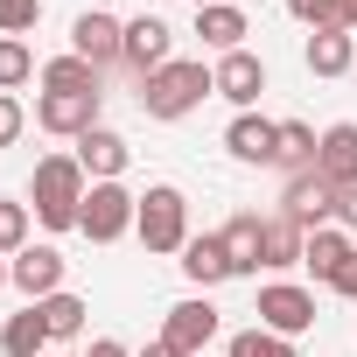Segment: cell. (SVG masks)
I'll return each instance as SVG.
<instances>
[{
  "mask_svg": "<svg viewBox=\"0 0 357 357\" xmlns=\"http://www.w3.org/2000/svg\"><path fill=\"white\" fill-rule=\"evenodd\" d=\"M98 105H105V91H43V98H36V126L84 140V133L98 126Z\"/></svg>",
  "mask_w": 357,
  "mask_h": 357,
  "instance_id": "obj_6",
  "label": "cell"
},
{
  "mask_svg": "<svg viewBox=\"0 0 357 357\" xmlns=\"http://www.w3.org/2000/svg\"><path fill=\"white\" fill-rule=\"evenodd\" d=\"M0 287H8V252H0Z\"/></svg>",
  "mask_w": 357,
  "mask_h": 357,
  "instance_id": "obj_37",
  "label": "cell"
},
{
  "mask_svg": "<svg viewBox=\"0 0 357 357\" xmlns=\"http://www.w3.org/2000/svg\"><path fill=\"white\" fill-rule=\"evenodd\" d=\"M315 175L329 190H357V119H336L315 147Z\"/></svg>",
  "mask_w": 357,
  "mask_h": 357,
  "instance_id": "obj_10",
  "label": "cell"
},
{
  "mask_svg": "<svg viewBox=\"0 0 357 357\" xmlns=\"http://www.w3.org/2000/svg\"><path fill=\"white\" fill-rule=\"evenodd\" d=\"M329 287H336V294H350V301H357V252H350V266H343V273H336V280H329Z\"/></svg>",
  "mask_w": 357,
  "mask_h": 357,
  "instance_id": "obj_33",
  "label": "cell"
},
{
  "mask_svg": "<svg viewBox=\"0 0 357 357\" xmlns=\"http://www.w3.org/2000/svg\"><path fill=\"white\" fill-rule=\"evenodd\" d=\"M56 336H50V315L29 301L22 315H8V329H0V350H8V357H43Z\"/></svg>",
  "mask_w": 357,
  "mask_h": 357,
  "instance_id": "obj_18",
  "label": "cell"
},
{
  "mask_svg": "<svg viewBox=\"0 0 357 357\" xmlns=\"http://www.w3.org/2000/svg\"><path fill=\"white\" fill-rule=\"evenodd\" d=\"M211 91H218V70H211V63L175 56V63H161L154 77H140V112H147V119H183V112H197Z\"/></svg>",
  "mask_w": 357,
  "mask_h": 357,
  "instance_id": "obj_2",
  "label": "cell"
},
{
  "mask_svg": "<svg viewBox=\"0 0 357 357\" xmlns=\"http://www.w3.org/2000/svg\"><path fill=\"white\" fill-rule=\"evenodd\" d=\"M183 273H190L197 287H218V280H231L225 238H190V245H183Z\"/></svg>",
  "mask_w": 357,
  "mask_h": 357,
  "instance_id": "obj_23",
  "label": "cell"
},
{
  "mask_svg": "<svg viewBox=\"0 0 357 357\" xmlns=\"http://www.w3.org/2000/svg\"><path fill=\"white\" fill-rule=\"evenodd\" d=\"M70 50L84 56V63H98V70H112V63H126V22H112V15H77L70 22Z\"/></svg>",
  "mask_w": 357,
  "mask_h": 357,
  "instance_id": "obj_7",
  "label": "cell"
},
{
  "mask_svg": "<svg viewBox=\"0 0 357 357\" xmlns=\"http://www.w3.org/2000/svg\"><path fill=\"white\" fill-rule=\"evenodd\" d=\"M133 218H140V197H133V190L91 183V197H84V211H77V231H84L91 245H112V238L133 231Z\"/></svg>",
  "mask_w": 357,
  "mask_h": 357,
  "instance_id": "obj_4",
  "label": "cell"
},
{
  "mask_svg": "<svg viewBox=\"0 0 357 357\" xmlns=\"http://www.w3.org/2000/svg\"><path fill=\"white\" fill-rule=\"evenodd\" d=\"M301 252H308V231L287 211H273L266 231H259V266H301Z\"/></svg>",
  "mask_w": 357,
  "mask_h": 357,
  "instance_id": "obj_16",
  "label": "cell"
},
{
  "mask_svg": "<svg viewBox=\"0 0 357 357\" xmlns=\"http://www.w3.org/2000/svg\"><path fill=\"white\" fill-rule=\"evenodd\" d=\"M211 336H218V308H211V301H175L168 322H161V343H175L183 357H204Z\"/></svg>",
  "mask_w": 357,
  "mask_h": 357,
  "instance_id": "obj_11",
  "label": "cell"
},
{
  "mask_svg": "<svg viewBox=\"0 0 357 357\" xmlns=\"http://www.w3.org/2000/svg\"><path fill=\"white\" fill-rule=\"evenodd\" d=\"M336 225L357 231V190H336Z\"/></svg>",
  "mask_w": 357,
  "mask_h": 357,
  "instance_id": "obj_32",
  "label": "cell"
},
{
  "mask_svg": "<svg viewBox=\"0 0 357 357\" xmlns=\"http://www.w3.org/2000/svg\"><path fill=\"white\" fill-rule=\"evenodd\" d=\"M22 126H29L22 98H15V91H0V147H15V140H22Z\"/></svg>",
  "mask_w": 357,
  "mask_h": 357,
  "instance_id": "obj_31",
  "label": "cell"
},
{
  "mask_svg": "<svg viewBox=\"0 0 357 357\" xmlns=\"http://www.w3.org/2000/svg\"><path fill=\"white\" fill-rule=\"evenodd\" d=\"M168 43H175V29H168V22H154V15H140V22H126V70H140V77H154L161 63H175V56H168Z\"/></svg>",
  "mask_w": 357,
  "mask_h": 357,
  "instance_id": "obj_12",
  "label": "cell"
},
{
  "mask_svg": "<svg viewBox=\"0 0 357 357\" xmlns=\"http://www.w3.org/2000/svg\"><path fill=\"white\" fill-rule=\"evenodd\" d=\"M29 245V204H0V252Z\"/></svg>",
  "mask_w": 357,
  "mask_h": 357,
  "instance_id": "obj_29",
  "label": "cell"
},
{
  "mask_svg": "<svg viewBox=\"0 0 357 357\" xmlns=\"http://www.w3.org/2000/svg\"><path fill=\"white\" fill-rule=\"evenodd\" d=\"M350 63H357L350 29H315V36H308V70H315V77H343Z\"/></svg>",
  "mask_w": 357,
  "mask_h": 357,
  "instance_id": "obj_20",
  "label": "cell"
},
{
  "mask_svg": "<svg viewBox=\"0 0 357 357\" xmlns=\"http://www.w3.org/2000/svg\"><path fill=\"white\" fill-rule=\"evenodd\" d=\"M8 280H15L29 301H50V294H63V252H56V245H22V252L8 259Z\"/></svg>",
  "mask_w": 357,
  "mask_h": 357,
  "instance_id": "obj_8",
  "label": "cell"
},
{
  "mask_svg": "<svg viewBox=\"0 0 357 357\" xmlns=\"http://www.w3.org/2000/svg\"><path fill=\"white\" fill-rule=\"evenodd\" d=\"M259 231H266V218H252V211H238L218 238H225V259H231V273H259Z\"/></svg>",
  "mask_w": 357,
  "mask_h": 357,
  "instance_id": "obj_22",
  "label": "cell"
},
{
  "mask_svg": "<svg viewBox=\"0 0 357 357\" xmlns=\"http://www.w3.org/2000/svg\"><path fill=\"white\" fill-rule=\"evenodd\" d=\"M197 36L218 50V56H231V50H245V36H252V22L231 8V0H225V8H197Z\"/></svg>",
  "mask_w": 357,
  "mask_h": 357,
  "instance_id": "obj_19",
  "label": "cell"
},
{
  "mask_svg": "<svg viewBox=\"0 0 357 357\" xmlns=\"http://www.w3.org/2000/svg\"><path fill=\"white\" fill-rule=\"evenodd\" d=\"M133 231H140L147 252H183V245H190V197L175 190V183H154V190L140 197Z\"/></svg>",
  "mask_w": 357,
  "mask_h": 357,
  "instance_id": "obj_3",
  "label": "cell"
},
{
  "mask_svg": "<svg viewBox=\"0 0 357 357\" xmlns=\"http://www.w3.org/2000/svg\"><path fill=\"white\" fill-rule=\"evenodd\" d=\"M140 357H183V350H175V343H161V336H154V343H147Z\"/></svg>",
  "mask_w": 357,
  "mask_h": 357,
  "instance_id": "obj_36",
  "label": "cell"
},
{
  "mask_svg": "<svg viewBox=\"0 0 357 357\" xmlns=\"http://www.w3.org/2000/svg\"><path fill=\"white\" fill-rule=\"evenodd\" d=\"M36 308L50 315V336H56V343H77L84 322H91V308H84L77 294H50V301H36Z\"/></svg>",
  "mask_w": 357,
  "mask_h": 357,
  "instance_id": "obj_25",
  "label": "cell"
},
{
  "mask_svg": "<svg viewBox=\"0 0 357 357\" xmlns=\"http://www.w3.org/2000/svg\"><path fill=\"white\" fill-rule=\"evenodd\" d=\"M77 161H84L91 183H119V168H126V140H119L112 126H91V133L77 140Z\"/></svg>",
  "mask_w": 357,
  "mask_h": 357,
  "instance_id": "obj_15",
  "label": "cell"
},
{
  "mask_svg": "<svg viewBox=\"0 0 357 357\" xmlns=\"http://www.w3.org/2000/svg\"><path fill=\"white\" fill-rule=\"evenodd\" d=\"M43 91H98V63H84V56L70 50V56L43 63Z\"/></svg>",
  "mask_w": 357,
  "mask_h": 357,
  "instance_id": "obj_24",
  "label": "cell"
},
{
  "mask_svg": "<svg viewBox=\"0 0 357 357\" xmlns=\"http://www.w3.org/2000/svg\"><path fill=\"white\" fill-rule=\"evenodd\" d=\"M197 8H225V0H197Z\"/></svg>",
  "mask_w": 357,
  "mask_h": 357,
  "instance_id": "obj_38",
  "label": "cell"
},
{
  "mask_svg": "<svg viewBox=\"0 0 357 357\" xmlns=\"http://www.w3.org/2000/svg\"><path fill=\"white\" fill-rule=\"evenodd\" d=\"M266 91V63L252 56V50H231V56H218V98H231L238 112H252V98Z\"/></svg>",
  "mask_w": 357,
  "mask_h": 357,
  "instance_id": "obj_13",
  "label": "cell"
},
{
  "mask_svg": "<svg viewBox=\"0 0 357 357\" xmlns=\"http://www.w3.org/2000/svg\"><path fill=\"white\" fill-rule=\"evenodd\" d=\"M287 15L308 22V29H343V22H336V0H287Z\"/></svg>",
  "mask_w": 357,
  "mask_h": 357,
  "instance_id": "obj_30",
  "label": "cell"
},
{
  "mask_svg": "<svg viewBox=\"0 0 357 357\" xmlns=\"http://www.w3.org/2000/svg\"><path fill=\"white\" fill-rule=\"evenodd\" d=\"M43 22V0H0V36H29Z\"/></svg>",
  "mask_w": 357,
  "mask_h": 357,
  "instance_id": "obj_28",
  "label": "cell"
},
{
  "mask_svg": "<svg viewBox=\"0 0 357 357\" xmlns=\"http://www.w3.org/2000/svg\"><path fill=\"white\" fill-rule=\"evenodd\" d=\"M29 197H36V218H43L50 231H70L77 211H84V197H91V175H84L77 154H43V161H36Z\"/></svg>",
  "mask_w": 357,
  "mask_h": 357,
  "instance_id": "obj_1",
  "label": "cell"
},
{
  "mask_svg": "<svg viewBox=\"0 0 357 357\" xmlns=\"http://www.w3.org/2000/svg\"><path fill=\"white\" fill-rule=\"evenodd\" d=\"M225 147H231L238 161H259V168H273L280 126H273V119H259V112H238V119H231V133H225Z\"/></svg>",
  "mask_w": 357,
  "mask_h": 357,
  "instance_id": "obj_14",
  "label": "cell"
},
{
  "mask_svg": "<svg viewBox=\"0 0 357 357\" xmlns=\"http://www.w3.org/2000/svg\"><path fill=\"white\" fill-rule=\"evenodd\" d=\"M336 22H343V29H357V0H336Z\"/></svg>",
  "mask_w": 357,
  "mask_h": 357,
  "instance_id": "obj_35",
  "label": "cell"
},
{
  "mask_svg": "<svg viewBox=\"0 0 357 357\" xmlns=\"http://www.w3.org/2000/svg\"><path fill=\"white\" fill-rule=\"evenodd\" d=\"M315 147H322V133H315V126H301V119H280L273 168H287V175H315Z\"/></svg>",
  "mask_w": 357,
  "mask_h": 357,
  "instance_id": "obj_21",
  "label": "cell"
},
{
  "mask_svg": "<svg viewBox=\"0 0 357 357\" xmlns=\"http://www.w3.org/2000/svg\"><path fill=\"white\" fill-rule=\"evenodd\" d=\"M252 315H259V329H273V336H301V329H315V294L294 287V280H273V287H259Z\"/></svg>",
  "mask_w": 357,
  "mask_h": 357,
  "instance_id": "obj_5",
  "label": "cell"
},
{
  "mask_svg": "<svg viewBox=\"0 0 357 357\" xmlns=\"http://www.w3.org/2000/svg\"><path fill=\"white\" fill-rule=\"evenodd\" d=\"M225 357H294V343L273 336V329H238V336L225 343Z\"/></svg>",
  "mask_w": 357,
  "mask_h": 357,
  "instance_id": "obj_26",
  "label": "cell"
},
{
  "mask_svg": "<svg viewBox=\"0 0 357 357\" xmlns=\"http://www.w3.org/2000/svg\"><path fill=\"white\" fill-rule=\"evenodd\" d=\"M350 252H357V245H350V231H343V225H322V231H308V252H301V266H308L315 280H336V273L350 266Z\"/></svg>",
  "mask_w": 357,
  "mask_h": 357,
  "instance_id": "obj_17",
  "label": "cell"
},
{
  "mask_svg": "<svg viewBox=\"0 0 357 357\" xmlns=\"http://www.w3.org/2000/svg\"><path fill=\"white\" fill-rule=\"evenodd\" d=\"M84 357H126V343H112V336H98V343H91Z\"/></svg>",
  "mask_w": 357,
  "mask_h": 357,
  "instance_id": "obj_34",
  "label": "cell"
},
{
  "mask_svg": "<svg viewBox=\"0 0 357 357\" xmlns=\"http://www.w3.org/2000/svg\"><path fill=\"white\" fill-rule=\"evenodd\" d=\"M280 211H287L301 231H322V225H336V190L322 183V175H287Z\"/></svg>",
  "mask_w": 357,
  "mask_h": 357,
  "instance_id": "obj_9",
  "label": "cell"
},
{
  "mask_svg": "<svg viewBox=\"0 0 357 357\" xmlns=\"http://www.w3.org/2000/svg\"><path fill=\"white\" fill-rule=\"evenodd\" d=\"M29 77H36L29 43H22V36H0V91H15V84H29Z\"/></svg>",
  "mask_w": 357,
  "mask_h": 357,
  "instance_id": "obj_27",
  "label": "cell"
}]
</instances>
